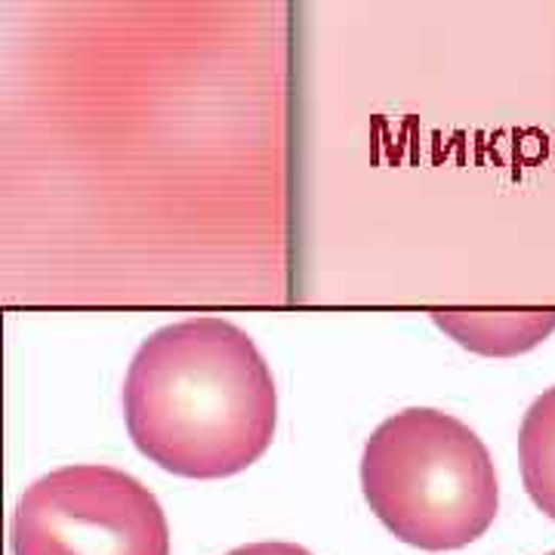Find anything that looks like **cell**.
<instances>
[{
  "instance_id": "obj_1",
  "label": "cell",
  "mask_w": 555,
  "mask_h": 555,
  "mask_svg": "<svg viewBox=\"0 0 555 555\" xmlns=\"http://www.w3.org/2000/svg\"><path fill=\"white\" fill-rule=\"evenodd\" d=\"M124 423L139 451L173 476H235L275 438V377L238 324L177 321L130 361Z\"/></svg>"
},
{
  "instance_id": "obj_2",
  "label": "cell",
  "mask_w": 555,
  "mask_h": 555,
  "mask_svg": "<svg viewBox=\"0 0 555 555\" xmlns=\"http://www.w3.org/2000/svg\"><path fill=\"white\" fill-rule=\"evenodd\" d=\"M361 488L379 521L426 553L476 543L500 509L485 441L436 408H408L379 423L364 444Z\"/></svg>"
},
{
  "instance_id": "obj_3",
  "label": "cell",
  "mask_w": 555,
  "mask_h": 555,
  "mask_svg": "<svg viewBox=\"0 0 555 555\" xmlns=\"http://www.w3.org/2000/svg\"><path fill=\"white\" fill-rule=\"evenodd\" d=\"M10 543L13 555H170V528L142 481L80 463L38 478L22 494Z\"/></svg>"
},
{
  "instance_id": "obj_4",
  "label": "cell",
  "mask_w": 555,
  "mask_h": 555,
  "mask_svg": "<svg viewBox=\"0 0 555 555\" xmlns=\"http://www.w3.org/2000/svg\"><path fill=\"white\" fill-rule=\"evenodd\" d=\"M433 321L463 349L488 358L521 356L555 331V312H436Z\"/></svg>"
},
{
  "instance_id": "obj_5",
  "label": "cell",
  "mask_w": 555,
  "mask_h": 555,
  "mask_svg": "<svg viewBox=\"0 0 555 555\" xmlns=\"http://www.w3.org/2000/svg\"><path fill=\"white\" fill-rule=\"evenodd\" d=\"M518 463L528 496L555 521V386L537 396L521 420Z\"/></svg>"
},
{
  "instance_id": "obj_6",
  "label": "cell",
  "mask_w": 555,
  "mask_h": 555,
  "mask_svg": "<svg viewBox=\"0 0 555 555\" xmlns=\"http://www.w3.org/2000/svg\"><path fill=\"white\" fill-rule=\"evenodd\" d=\"M225 555H312L309 550H302L297 543H247Z\"/></svg>"
},
{
  "instance_id": "obj_7",
  "label": "cell",
  "mask_w": 555,
  "mask_h": 555,
  "mask_svg": "<svg viewBox=\"0 0 555 555\" xmlns=\"http://www.w3.org/2000/svg\"><path fill=\"white\" fill-rule=\"evenodd\" d=\"M550 555H555V553H550Z\"/></svg>"
}]
</instances>
